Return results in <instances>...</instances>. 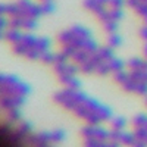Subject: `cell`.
I'll return each instance as SVG.
<instances>
[{
  "instance_id": "obj_1",
  "label": "cell",
  "mask_w": 147,
  "mask_h": 147,
  "mask_svg": "<svg viewBox=\"0 0 147 147\" xmlns=\"http://www.w3.org/2000/svg\"><path fill=\"white\" fill-rule=\"evenodd\" d=\"M41 2H43V0H41Z\"/></svg>"
}]
</instances>
